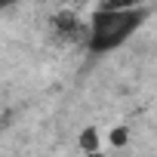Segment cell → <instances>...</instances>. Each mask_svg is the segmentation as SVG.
I'll list each match as a JSON object with an SVG mask.
<instances>
[{
  "label": "cell",
  "mask_w": 157,
  "mask_h": 157,
  "mask_svg": "<svg viewBox=\"0 0 157 157\" xmlns=\"http://www.w3.org/2000/svg\"><path fill=\"white\" fill-rule=\"evenodd\" d=\"M142 0H102L99 6H111V10H126V6H139Z\"/></svg>",
  "instance_id": "3957f363"
},
{
  "label": "cell",
  "mask_w": 157,
  "mask_h": 157,
  "mask_svg": "<svg viewBox=\"0 0 157 157\" xmlns=\"http://www.w3.org/2000/svg\"><path fill=\"white\" fill-rule=\"evenodd\" d=\"M145 22V13L136 10V6H126V10H111V6H99L90 19V28H86V43L93 52H108V49H117L120 43H126L136 28Z\"/></svg>",
  "instance_id": "6da1fadb"
},
{
  "label": "cell",
  "mask_w": 157,
  "mask_h": 157,
  "mask_svg": "<svg viewBox=\"0 0 157 157\" xmlns=\"http://www.w3.org/2000/svg\"><path fill=\"white\" fill-rule=\"evenodd\" d=\"M52 34H59V40H80L83 34H86V28L77 22L71 13H62V16H56V22H52Z\"/></svg>",
  "instance_id": "7a4b0ae2"
}]
</instances>
